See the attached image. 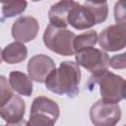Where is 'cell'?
<instances>
[{
  "label": "cell",
  "mask_w": 126,
  "mask_h": 126,
  "mask_svg": "<svg viewBox=\"0 0 126 126\" xmlns=\"http://www.w3.org/2000/svg\"><path fill=\"white\" fill-rule=\"evenodd\" d=\"M80 66L73 61H63L58 69H54L45 80V87L50 92L69 97H75L79 94V85L81 82Z\"/></svg>",
  "instance_id": "1"
},
{
  "label": "cell",
  "mask_w": 126,
  "mask_h": 126,
  "mask_svg": "<svg viewBox=\"0 0 126 126\" xmlns=\"http://www.w3.org/2000/svg\"><path fill=\"white\" fill-rule=\"evenodd\" d=\"M108 5L103 2L87 1L83 5L75 2L68 14V25L82 31L103 23L107 19Z\"/></svg>",
  "instance_id": "2"
},
{
  "label": "cell",
  "mask_w": 126,
  "mask_h": 126,
  "mask_svg": "<svg viewBox=\"0 0 126 126\" xmlns=\"http://www.w3.org/2000/svg\"><path fill=\"white\" fill-rule=\"evenodd\" d=\"M94 85H99L101 99L107 102L118 103L125 98V81L121 76H118L108 70L92 75L87 83L90 91Z\"/></svg>",
  "instance_id": "3"
},
{
  "label": "cell",
  "mask_w": 126,
  "mask_h": 126,
  "mask_svg": "<svg viewBox=\"0 0 126 126\" xmlns=\"http://www.w3.org/2000/svg\"><path fill=\"white\" fill-rule=\"evenodd\" d=\"M60 114L58 104L43 95L36 96L32 103L27 126H54Z\"/></svg>",
  "instance_id": "4"
},
{
  "label": "cell",
  "mask_w": 126,
  "mask_h": 126,
  "mask_svg": "<svg viewBox=\"0 0 126 126\" xmlns=\"http://www.w3.org/2000/svg\"><path fill=\"white\" fill-rule=\"evenodd\" d=\"M76 34L67 30L55 28L48 25L43 32V43L51 50L62 56H72L75 54L73 49V40Z\"/></svg>",
  "instance_id": "5"
},
{
  "label": "cell",
  "mask_w": 126,
  "mask_h": 126,
  "mask_svg": "<svg viewBox=\"0 0 126 126\" xmlns=\"http://www.w3.org/2000/svg\"><path fill=\"white\" fill-rule=\"evenodd\" d=\"M121 118L118 103H112L101 98L94 102L90 109V119L94 126H115Z\"/></svg>",
  "instance_id": "6"
},
{
  "label": "cell",
  "mask_w": 126,
  "mask_h": 126,
  "mask_svg": "<svg viewBox=\"0 0 126 126\" xmlns=\"http://www.w3.org/2000/svg\"><path fill=\"white\" fill-rule=\"evenodd\" d=\"M77 64L90 71L93 75L108 70L109 56L102 49L89 47L75 55Z\"/></svg>",
  "instance_id": "7"
},
{
  "label": "cell",
  "mask_w": 126,
  "mask_h": 126,
  "mask_svg": "<svg viewBox=\"0 0 126 126\" xmlns=\"http://www.w3.org/2000/svg\"><path fill=\"white\" fill-rule=\"evenodd\" d=\"M97 41L106 51H118L126 44V24L111 25L101 31Z\"/></svg>",
  "instance_id": "8"
},
{
  "label": "cell",
  "mask_w": 126,
  "mask_h": 126,
  "mask_svg": "<svg viewBox=\"0 0 126 126\" xmlns=\"http://www.w3.org/2000/svg\"><path fill=\"white\" fill-rule=\"evenodd\" d=\"M39 30L38 22L32 16H23L18 18L12 26L11 33L18 42H30L34 39Z\"/></svg>",
  "instance_id": "9"
},
{
  "label": "cell",
  "mask_w": 126,
  "mask_h": 126,
  "mask_svg": "<svg viewBox=\"0 0 126 126\" xmlns=\"http://www.w3.org/2000/svg\"><path fill=\"white\" fill-rule=\"evenodd\" d=\"M55 68V63L52 58L45 54H36L32 56L28 63L29 77L37 83H44Z\"/></svg>",
  "instance_id": "10"
},
{
  "label": "cell",
  "mask_w": 126,
  "mask_h": 126,
  "mask_svg": "<svg viewBox=\"0 0 126 126\" xmlns=\"http://www.w3.org/2000/svg\"><path fill=\"white\" fill-rule=\"evenodd\" d=\"M25 112V101L17 94H13L6 103L0 106V116L7 123H18L24 120Z\"/></svg>",
  "instance_id": "11"
},
{
  "label": "cell",
  "mask_w": 126,
  "mask_h": 126,
  "mask_svg": "<svg viewBox=\"0 0 126 126\" xmlns=\"http://www.w3.org/2000/svg\"><path fill=\"white\" fill-rule=\"evenodd\" d=\"M74 4L75 1H59L53 4L48 12L49 25L55 28L66 29L68 26V14Z\"/></svg>",
  "instance_id": "12"
},
{
  "label": "cell",
  "mask_w": 126,
  "mask_h": 126,
  "mask_svg": "<svg viewBox=\"0 0 126 126\" xmlns=\"http://www.w3.org/2000/svg\"><path fill=\"white\" fill-rule=\"evenodd\" d=\"M9 84L12 90L19 94L30 96L32 93V81L23 72L12 71L9 74Z\"/></svg>",
  "instance_id": "13"
},
{
  "label": "cell",
  "mask_w": 126,
  "mask_h": 126,
  "mask_svg": "<svg viewBox=\"0 0 126 126\" xmlns=\"http://www.w3.org/2000/svg\"><path fill=\"white\" fill-rule=\"evenodd\" d=\"M28 56V48L22 42H12L2 50V59L9 64L23 62Z\"/></svg>",
  "instance_id": "14"
},
{
  "label": "cell",
  "mask_w": 126,
  "mask_h": 126,
  "mask_svg": "<svg viewBox=\"0 0 126 126\" xmlns=\"http://www.w3.org/2000/svg\"><path fill=\"white\" fill-rule=\"evenodd\" d=\"M97 32L94 30L85 32L83 33H80L74 37L73 40V49L75 53H78L86 48L93 47L97 42Z\"/></svg>",
  "instance_id": "15"
},
{
  "label": "cell",
  "mask_w": 126,
  "mask_h": 126,
  "mask_svg": "<svg viewBox=\"0 0 126 126\" xmlns=\"http://www.w3.org/2000/svg\"><path fill=\"white\" fill-rule=\"evenodd\" d=\"M28 6L26 1H14L2 3V14L4 18H12L22 14Z\"/></svg>",
  "instance_id": "16"
},
{
  "label": "cell",
  "mask_w": 126,
  "mask_h": 126,
  "mask_svg": "<svg viewBox=\"0 0 126 126\" xmlns=\"http://www.w3.org/2000/svg\"><path fill=\"white\" fill-rule=\"evenodd\" d=\"M13 95L12 88L6 77L0 75V106L6 103Z\"/></svg>",
  "instance_id": "17"
},
{
  "label": "cell",
  "mask_w": 126,
  "mask_h": 126,
  "mask_svg": "<svg viewBox=\"0 0 126 126\" xmlns=\"http://www.w3.org/2000/svg\"><path fill=\"white\" fill-rule=\"evenodd\" d=\"M114 18L116 25L117 24H125V8L124 2L120 1L115 4L114 7Z\"/></svg>",
  "instance_id": "18"
},
{
  "label": "cell",
  "mask_w": 126,
  "mask_h": 126,
  "mask_svg": "<svg viewBox=\"0 0 126 126\" xmlns=\"http://www.w3.org/2000/svg\"><path fill=\"white\" fill-rule=\"evenodd\" d=\"M126 54L121 53L109 58V65L113 69H124L126 67Z\"/></svg>",
  "instance_id": "19"
},
{
  "label": "cell",
  "mask_w": 126,
  "mask_h": 126,
  "mask_svg": "<svg viewBox=\"0 0 126 126\" xmlns=\"http://www.w3.org/2000/svg\"><path fill=\"white\" fill-rule=\"evenodd\" d=\"M4 126H27V121L22 120V121H20L18 123H7Z\"/></svg>",
  "instance_id": "20"
},
{
  "label": "cell",
  "mask_w": 126,
  "mask_h": 126,
  "mask_svg": "<svg viewBox=\"0 0 126 126\" xmlns=\"http://www.w3.org/2000/svg\"><path fill=\"white\" fill-rule=\"evenodd\" d=\"M2 50H1V48H0V64H1V62H2Z\"/></svg>",
  "instance_id": "21"
},
{
  "label": "cell",
  "mask_w": 126,
  "mask_h": 126,
  "mask_svg": "<svg viewBox=\"0 0 126 126\" xmlns=\"http://www.w3.org/2000/svg\"><path fill=\"white\" fill-rule=\"evenodd\" d=\"M0 126H4V125H0Z\"/></svg>",
  "instance_id": "22"
}]
</instances>
